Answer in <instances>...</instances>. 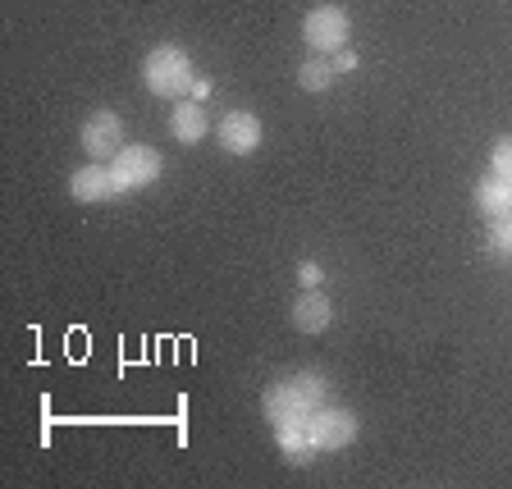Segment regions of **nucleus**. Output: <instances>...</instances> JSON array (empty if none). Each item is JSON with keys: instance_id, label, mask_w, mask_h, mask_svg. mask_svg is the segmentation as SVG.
<instances>
[{"instance_id": "f257e3e1", "label": "nucleus", "mask_w": 512, "mask_h": 489, "mask_svg": "<svg viewBox=\"0 0 512 489\" xmlns=\"http://www.w3.org/2000/svg\"><path fill=\"white\" fill-rule=\"evenodd\" d=\"M320 403H330V380L320 371H298L288 380H275L261 394V412L270 426H302Z\"/></svg>"}, {"instance_id": "f03ea898", "label": "nucleus", "mask_w": 512, "mask_h": 489, "mask_svg": "<svg viewBox=\"0 0 512 489\" xmlns=\"http://www.w3.org/2000/svg\"><path fill=\"white\" fill-rule=\"evenodd\" d=\"M142 83H147L151 96H165V101H183L197 83V69H192V55L183 46L165 42L151 46L147 60H142Z\"/></svg>"}, {"instance_id": "7ed1b4c3", "label": "nucleus", "mask_w": 512, "mask_h": 489, "mask_svg": "<svg viewBox=\"0 0 512 489\" xmlns=\"http://www.w3.org/2000/svg\"><path fill=\"white\" fill-rule=\"evenodd\" d=\"M302 426H307V439L316 444V453H343V448H352L357 435H362L357 412L352 407H334V403H320Z\"/></svg>"}, {"instance_id": "20e7f679", "label": "nucleus", "mask_w": 512, "mask_h": 489, "mask_svg": "<svg viewBox=\"0 0 512 489\" xmlns=\"http://www.w3.org/2000/svg\"><path fill=\"white\" fill-rule=\"evenodd\" d=\"M348 37H352V19L343 5H316L302 19V42L316 55H339L348 46Z\"/></svg>"}, {"instance_id": "39448f33", "label": "nucleus", "mask_w": 512, "mask_h": 489, "mask_svg": "<svg viewBox=\"0 0 512 489\" xmlns=\"http://www.w3.org/2000/svg\"><path fill=\"white\" fill-rule=\"evenodd\" d=\"M110 170H115L119 192H142L160 179L165 160H160V151L147 147V142H124V147L115 151V160H110Z\"/></svg>"}, {"instance_id": "423d86ee", "label": "nucleus", "mask_w": 512, "mask_h": 489, "mask_svg": "<svg viewBox=\"0 0 512 489\" xmlns=\"http://www.w3.org/2000/svg\"><path fill=\"white\" fill-rule=\"evenodd\" d=\"M78 147L92 160H115V151L124 147V119L115 110H92L78 128Z\"/></svg>"}, {"instance_id": "0eeeda50", "label": "nucleus", "mask_w": 512, "mask_h": 489, "mask_svg": "<svg viewBox=\"0 0 512 489\" xmlns=\"http://www.w3.org/2000/svg\"><path fill=\"white\" fill-rule=\"evenodd\" d=\"M215 138H220V147L229 151V156H252V151H261V142H266V124H261V115H252V110H229V115L220 119V128H215Z\"/></svg>"}, {"instance_id": "6e6552de", "label": "nucleus", "mask_w": 512, "mask_h": 489, "mask_svg": "<svg viewBox=\"0 0 512 489\" xmlns=\"http://www.w3.org/2000/svg\"><path fill=\"white\" fill-rule=\"evenodd\" d=\"M69 197L83 206H101V202H115V197H124L115 183V170H110L106 160H92V165H83V170L69 174Z\"/></svg>"}, {"instance_id": "1a4fd4ad", "label": "nucleus", "mask_w": 512, "mask_h": 489, "mask_svg": "<svg viewBox=\"0 0 512 489\" xmlns=\"http://www.w3.org/2000/svg\"><path fill=\"white\" fill-rule=\"evenodd\" d=\"M288 320H293V330L302 334H325L334 325V302L320 293V288H298V298L288 307Z\"/></svg>"}, {"instance_id": "9d476101", "label": "nucleus", "mask_w": 512, "mask_h": 489, "mask_svg": "<svg viewBox=\"0 0 512 489\" xmlns=\"http://www.w3.org/2000/svg\"><path fill=\"white\" fill-rule=\"evenodd\" d=\"M206 133H211V115H206L202 101H174L170 110V138L183 142V147H197V142H206Z\"/></svg>"}, {"instance_id": "9b49d317", "label": "nucleus", "mask_w": 512, "mask_h": 489, "mask_svg": "<svg viewBox=\"0 0 512 489\" xmlns=\"http://www.w3.org/2000/svg\"><path fill=\"white\" fill-rule=\"evenodd\" d=\"M476 211L485 215V220L512 215V183L499 179V174H485V179L476 183Z\"/></svg>"}, {"instance_id": "f8f14e48", "label": "nucleus", "mask_w": 512, "mask_h": 489, "mask_svg": "<svg viewBox=\"0 0 512 489\" xmlns=\"http://www.w3.org/2000/svg\"><path fill=\"white\" fill-rule=\"evenodd\" d=\"M339 83V69H334V55H311L307 64H298V87L311 96L330 92V87Z\"/></svg>"}, {"instance_id": "ddd939ff", "label": "nucleus", "mask_w": 512, "mask_h": 489, "mask_svg": "<svg viewBox=\"0 0 512 489\" xmlns=\"http://www.w3.org/2000/svg\"><path fill=\"white\" fill-rule=\"evenodd\" d=\"M275 444L293 467H311V458H316V444L307 439V426H275Z\"/></svg>"}, {"instance_id": "4468645a", "label": "nucleus", "mask_w": 512, "mask_h": 489, "mask_svg": "<svg viewBox=\"0 0 512 489\" xmlns=\"http://www.w3.org/2000/svg\"><path fill=\"white\" fill-rule=\"evenodd\" d=\"M485 252H490L494 261H512V215L485 220Z\"/></svg>"}, {"instance_id": "2eb2a0df", "label": "nucleus", "mask_w": 512, "mask_h": 489, "mask_svg": "<svg viewBox=\"0 0 512 489\" xmlns=\"http://www.w3.org/2000/svg\"><path fill=\"white\" fill-rule=\"evenodd\" d=\"M490 174H499V179L512 183V133L490 147Z\"/></svg>"}, {"instance_id": "dca6fc26", "label": "nucleus", "mask_w": 512, "mask_h": 489, "mask_svg": "<svg viewBox=\"0 0 512 489\" xmlns=\"http://www.w3.org/2000/svg\"><path fill=\"white\" fill-rule=\"evenodd\" d=\"M325 284V266L320 261H298V288H320Z\"/></svg>"}, {"instance_id": "f3484780", "label": "nucleus", "mask_w": 512, "mask_h": 489, "mask_svg": "<svg viewBox=\"0 0 512 489\" xmlns=\"http://www.w3.org/2000/svg\"><path fill=\"white\" fill-rule=\"evenodd\" d=\"M334 69H339V74H352V69H357V51H348V46H343V51L334 55Z\"/></svg>"}, {"instance_id": "a211bd4d", "label": "nucleus", "mask_w": 512, "mask_h": 489, "mask_svg": "<svg viewBox=\"0 0 512 489\" xmlns=\"http://www.w3.org/2000/svg\"><path fill=\"white\" fill-rule=\"evenodd\" d=\"M192 101H202V106H206V96H211V78H202V74H197V83H192Z\"/></svg>"}]
</instances>
